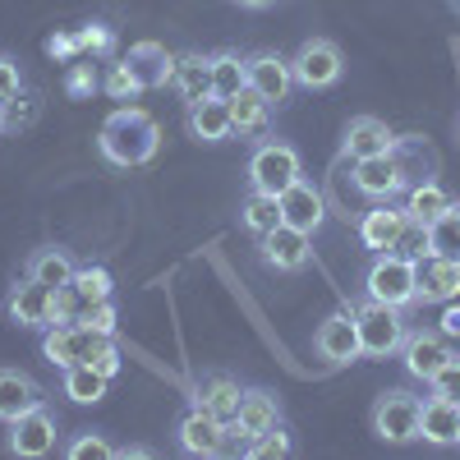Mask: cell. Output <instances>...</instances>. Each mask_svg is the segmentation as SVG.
Here are the masks:
<instances>
[{"label": "cell", "mask_w": 460, "mask_h": 460, "mask_svg": "<svg viewBox=\"0 0 460 460\" xmlns=\"http://www.w3.org/2000/svg\"><path fill=\"white\" fill-rule=\"evenodd\" d=\"M79 42H84V51H93V56H111V51H115V37H111L106 23H88V28H79Z\"/></svg>", "instance_id": "cell-44"}, {"label": "cell", "mask_w": 460, "mask_h": 460, "mask_svg": "<svg viewBox=\"0 0 460 460\" xmlns=\"http://www.w3.org/2000/svg\"><path fill=\"white\" fill-rule=\"evenodd\" d=\"M244 456H253V460H281V456H290V433L277 424V429H267V433H258L249 447H244Z\"/></svg>", "instance_id": "cell-36"}, {"label": "cell", "mask_w": 460, "mask_h": 460, "mask_svg": "<svg viewBox=\"0 0 460 460\" xmlns=\"http://www.w3.org/2000/svg\"><path fill=\"white\" fill-rule=\"evenodd\" d=\"M396 138L392 129L377 120V115H355L350 129H345V157L350 162H364V157H382V152H392Z\"/></svg>", "instance_id": "cell-22"}, {"label": "cell", "mask_w": 460, "mask_h": 460, "mask_svg": "<svg viewBox=\"0 0 460 460\" xmlns=\"http://www.w3.org/2000/svg\"><path fill=\"white\" fill-rule=\"evenodd\" d=\"M323 217H327V203H323V194L309 184V180H295L286 194H281V221L286 226H295V230H314L323 226Z\"/></svg>", "instance_id": "cell-19"}, {"label": "cell", "mask_w": 460, "mask_h": 460, "mask_svg": "<svg viewBox=\"0 0 460 460\" xmlns=\"http://www.w3.org/2000/svg\"><path fill=\"white\" fill-rule=\"evenodd\" d=\"M79 323H84V327H93V332H106V336H115V304H111V299H88Z\"/></svg>", "instance_id": "cell-42"}, {"label": "cell", "mask_w": 460, "mask_h": 460, "mask_svg": "<svg viewBox=\"0 0 460 460\" xmlns=\"http://www.w3.org/2000/svg\"><path fill=\"white\" fill-rule=\"evenodd\" d=\"M364 295L377 304H392V309H410V304H419V262H410L392 249L377 253L364 277Z\"/></svg>", "instance_id": "cell-2"}, {"label": "cell", "mask_w": 460, "mask_h": 460, "mask_svg": "<svg viewBox=\"0 0 460 460\" xmlns=\"http://www.w3.org/2000/svg\"><path fill=\"white\" fill-rule=\"evenodd\" d=\"M111 456H115V447L102 433H79L69 442V460H111Z\"/></svg>", "instance_id": "cell-40"}, {"label": "cell", "mask_w": 460, "mask_h": 460, "mask_svg": "<svg viewBox=\"0 0 460 460\" xmlns=\"http://www.w3.org/2000/svg\"><path fill=\"white\" fill-rule=\"evenodd\" d=\"M405 221H410V212H405V208H392V203H377L373 212H364V221H359V240H364V249H373V253L396 249Z\"/></svg>", "instance_id": "cell-20"}, {"label": "cell", "mask_w": 460, "mask_h": 460, "mask_svg": "<svg viewBox=\"0 0 460 460\" xmlns=\"http://www.w3.org/2000/svg\"><path fill=\"white\" fill-rule=\"evenodd\" d=\"M180 451H189V456H221V438H226V424H217V419L203 410V405H194L184 419H180Z\"/></svg>", "instance_id": "cell-21"}, {"label": "cell", "mask_w": 460, "mask_h": 460, "mask_svg": "<svg viewBox=\"0 0 460 460\" xmlns=\"http://www.w3.org/2000/svg\"><path fill=\"white\" fill-rule=\"evenodd\" d=\"M51 56H60V60H79V56H84L79 32H56V37H51Z\"/></svg>", "instance_id": "cell-46"}, {"label": "cell", "mask_w": 460, "mask_h": 460, "mask_svg": "<svg viewBox=\"0 0 460 460\" xmlns=\"http://www.w3.org/2000/svg\"><path fill=\"white\" fill-rule=\"evenodd\" d=\"M19 93H23V74H19V65H14L10 56H0V106L14 102Z\"/></svg>", "instance_id": "cell-45"}, {"label": "cell", "mask_w": 460, "mask_h": 460, "mask_svg": "<svg viewBox=\"0 0 460 460\" xmlns=\"http://www.w3.org/2000/svg\"><path fill=\"white\" fill-rule=\"evenodd\" d=\"M314 258V235L309 230H295V226H277L272 235H262V262L277 267V272H299V267H309Z\"/></svg>", "instance_id": "cell-10"}, {"label": "cell", "mask_w": 460, "mask_h": 460, "mask_svg": "<svg viewBox=\"0 0 460 460\" xmlns=\"http://www.w3.org/2000/svg\"><path fill=\"white\" fill-rule=\"evenodd\" d=\"M419 299L424 304L460 299V258H447V253L419 258Z\"/></svg>", "instance_id": "cell-13"}, {"label": "cell", "mask_w": 460, "mask_h": 460, "mask_svg": "<svg viewBox=\"0 0 460 460\" xmlns=\"http://www.w3.org/2000/svg\"><path fill=\"white\" fill-rule=\"evenodd\" d=\"M451 355H456V350H451L442 336H433V332H414V336H405V345H401L405 373H410V377H424V382H429Z\"/></svg>", "instance_id": "cell-18"}, {"label": "cell", "mask_w": 460, "mask_h": 460, "mask_svg": "<svg viewBox=\"0 0 460 460\" xmlns=\"http://www.w3.org/2000/svg\"><path fill=\"white\" fill-rule=\"evenodd\" d=\"M230 125H235V134H267V125H272V102H262L253 88L235 93L230 97Z\"/></svg>", "instance_id": "cell-27"}, {"label": "cell", "mask_w": 460, "mask_h": 460, "mask_svg": "<svg viewBox=\"0 0 460 460\" xmlns=\"http://www.w3.org/2000/svg\"><path fill=\"white\" fill-rule=\"evenodd\" d=\"M355 327H359V350L368 359H392L401 355V345H405V318L401 309H392V304H377L364 295V304H355Z\"/></svg>", "instance_id": "cell-3"}, {"label": "cell", "mask_w": 460, "mask_h": 460, "mask_svg": "<svg viewBox=\"0 0 460 460\" xmlns=\"http://www.w3.org/2000/svg\"><path fill=\"white\" fill-rule=\"evenodd\" d=\"M115 456H120V460H143L147 447H115Z\"/></svg>", "instance_id": "cell-49"}, {"label": "cell", "mask_w": 460, "mask_h": 460, "mask_svg": "<svg viewBox=\"0 0 460 460\" xmlns=\"http://www.w3.org/2000/svg\"><path fill=\"white\" fill-rule=\"evenodd\" d=\"M419 438L433 447H456L460 442V405L447 396H429L419 414Z\"/></svg>", "instance_id": "cell-23"}, {"label": "cell", "mask_w": 460, "mask_h": 460, "mask_svg": "<svg viewBox=\"0 0 460 460\" xmlns=\"http://www.w3.org/2000/svg\"><path fill=\"white\" fill-rule=\"evenodd\" d=\"M240 221L253 230V235L262 240V235H272V230L281 226V199H272V194H253L244 199V208H240Z\"/></svg>", "instance_id": "cell-31"}, {"label": "cell", "mask_w": 460, "mask_h": 460, "mask_svg": "<svg viewBox=\"0 0 460 460\" xmlns=\"http://www.w3.org/2000/svg\"><path fill=\"white\" fill-rule=\"evenodd\" d=\"M419 414H424V401L410 396V392H382L373 405V433L382 442H414L419 438Z\"/></svg>", "instance_id": "cell-6"}, {"label": "cell", "mask_w": 460, "mask_h": 460, "mask_svg": "<svg viewBox=\"0 0 460 460\" xmlns=\"http://www.w3.org/2000/svg\"><path fill=\"white\" fill-rule=\"evenodd\" d=\"M102 88H106V97H115V102H129V97H138V93H143L125 60L106 65V79H102Z\"/></svg>", "instance_id": "cell-37"}, {"label": "cell", "mask_w": 460, "mask_h": 460, "mask_svg": "<svg viewBox=\"0 0 460 460\" xmlns=\"http://www.w3.org/2000/svg\"><path fill=\"white\" fill-rule=\"evenodd\" d=\"M37 405H47L37 377H28L19 368H0V424H14L19 414H28Z\"/></svg>", "instance_id": "cell-17"}, {"label": "cell", "mask_w": 460, "mask_h": 460, "mask_svg": "<svg viewBox=\"0 0 460 460\" xmlns=\"http://www.w3.org/2000/svg\"><path fill=\"white\" fill-rule=\"evenodd\" d=\"M244 88H249V60H240L235 51H217L212 56V97L230 102Z\"/></svg>", "instance_id": "cell-29"}, {"label": "cell", "mask_w": 460, "mask_h": 460, "mask_svg": "<svg viewBox=\"0 0 460 460\" xmlns=\"http://www.w3.org/2000/svg\"><path fill=\"white\" fill-rule=\"evenodd\" d=\"M429 235H433V253L460 258V208H456V203H451L442 217L429 221Z\"/></svg>", "instance_id": "cell-33"}, {"label": "cell", "mask_w": 460, "mask_h": 460, "mask_svg": "<svg viewBox=\"0 0 460 460\" xmlns=\"http://www.w3.org/2000/svg\"><path fill=\"white\" fill-rule=\"evenodd\" d=\"M65 88H69V97H88V93L102 88V79H97V69H93L88 60H69V79H65Z\"/></svg>", "instance_id": "cell-41"}, {"label": "cell", "mask_w": 460, "mask_h": 460, "mask_svg": "<svg viewBox=\"0 0 460 460\" xmlns=\"http://www.w3.org/2000/svg\"><path fill=\"white\" fill-rule=\"evenodd\" d=\"M447 208H451V199H447V189H442L438 180H419V184H410L405 212H410L414 221H433V217H442Z\"/></svg>", "instance_id": "cell-32"}, {"label": "cell", "mask_w": 460, "mask_h": 460, "mask_svg": "<svg viewBox=\"0 0 460 460\" xmlns=\"http://www.w3.org/2000/svg\"><path fill=\"white\" fill-rule=\"evenodd\" d=\"M392 253H401V258H410V262L429 258V253H433V235H429V221H414V217H410Z\"/></svg>", "instance_id": "cell-34"}, {"label": "cell", "mask_w": 460, "mask_h": 460, "mask_svg": "<svg viewBox=\"0 0 460 460\" xmlns=\"http://www.w3.org/2000/svg\"><path fill=\"white\" fill-rule=\"evenodd\" d=\"M106 392H111V377L97 373L93 364L65 368V396H69L74 405H97V401H106Z\"/></svg>", "instance_id": "cell-28"}, {"label": "cell", "mask_w": 460, "mask_h": 460, "mask_svg": "<svg viewBox=\"0 0 460 460\" xmlns=\"http://www.w3.org/2000/svg\"><path fill=\"white\" fill-rule=\"evenodd\" d=\"M277 424H281V401H277L272 392H262V387L244 392V401H240V419H235L240 438H244V442H253L258 433L277 429Z\"/></svg>", "instance_id": "cell-25"}, {"label": "cell", "mask_w": 460, "mask_h": 460, "mask_svg": "<svg viewBox=\"0 0 460 460\" xmlns=\"http://www.w3.org/2000/svg\"><path fill=\"white\" fill-rule=\"evenodd\" d=\"M10 451L23 456V460H37V456L56 451V419H51L47 405L19 414L14 424H10Z\"/></svg>", "instance_id": "cell-11"}, {"label": "cell", "mask_w": 460, "mask_h": 460, "mask_svg": "<svg viewBox=\"0 0 460 460\" xmlns=\"http://www.w3.org/2000/svg\"><path fill=\"white\" fill-rule=\"evenodd\" d=\"M74 286H79L88 299H111V290H115L106 267H74Z\"/></svg>", "instance_id": "cell-38"}, {"label": "cell", "mask_w": 460, "mask_h": 460, "mask_svg": "<svg viewBox=\"0 0 460 460\" xmlns=\"http://www.w3.org/2000/svg\"><path fill=\"white\" fill-rule=\"evenodd\" d=\"M299 175H304L299 171V152L290 143H262L249 157V189H258V194L281 199Z\"/></svg>", "instance_id": "cell-5"}, {"label": "cell", "mask_w": 460, "mask_h": 460, "mask_svg": "<svg viewBox=\"0 0 460 460\" xmlns=\"http://www.w3.org/2000/svg\"><path fill=\"white\" fill-rule=\"evenodd\" d=\"M0 134H5V106H0Z\"/></svg>", "instance_id": "cell-51"}, {"label": "cell", "mask_w": 460, "mask_h": 460, "mask_svg": "<svg viewBox=\"0 0 460 460\" xmlns=\"http://www.w3.org/2000/svg\"><path fill=\"white\" fill-rule=\"evenodd\" d=\"M314 345L327 364H355L364 350H359V327H355V309H336L332 318L318 323L314 332Z\"/></svg>", "instance_id": "cell-8"}, {"label": "cell", "mask_w": 460, "mask_h": 460, "mask_svg": "<svg viewBox=\"0 0 460 460\" xmlns=\"http://www.w3.org/2000/svg\"><path fill=\"white\" fill-rule=\"evenodd\" d=\"M429 387H433V396H447V401L460 405V355H451V359L429 377Z\"/></svg>", "instance_id": "cell-39"}, {"label": "cell", "mask_w": 460, "mask_h": 460, "mask_svg": "<svg viewBox=\"0 0 460 460\" xmlns=\"http://www.w3.org/2000/svg\"><path fill=\"white\" fill-rule=\"evenodd\" d=\"M28 277L56 290V286H69V281H74V262H69L65 249H37V253L28 258Z\"/></svg>", "instance_id": "cell-30"}, {"label": "cell", "mask_w": 460, "mask_h": 460, "mask_svg": "<svg viewBox=\"0 0 460 460\" xmlns=\"http://www.w3.org/2000/svg\"><path fill=\"white\" fill-rule=\"evenodd\" d=\"M249 88L262 97V102H272L281 106L295 88V74H290V60L272 56V51H262V56H249Z\"/></svg>", "instance_id": "cell-15"}, {"label": "cell", "mask_w": 460, "mask_h": 460, "mask_svg": "<svg viewBox=\"0 0 460 460\" xmlns=\"http://www.w3.org/2000/svg\"><path fill=\"white\" fill-rule=\"evenodd\" d=\"M88 364H93L97 373H106L111 382H115V377H120V368H125V364H120V350H115V341L106 345V350H102V355H93Z\"/></svg>", "instance_id": "cell-47"}, {"label": "cell", "mask_w": 460, "mask_h": 460, "mask_svg": "<svg viewBox=\"0 0 460 460\" xmlns=\"http://www.w3.org/2000/svg\"><path fill=\"white\" fill-rule=\"evenodd\" d=\"M189 134L199 143H226L235 134V125H230V102H221V97L189 102Z\"/></svg>", "instance_id": "cell-24"}, {"label": "cell", "mask_w": 460, "mask_h": 460, "mask_svg": "<svg viewBox=\"0 0 460 460\" xmlns=\"http://www.w3.org/2000/svg\"><path fill=\"white\" fill-rule=\"evenodd\" d=\"M244 10H262V5H272V0H240Z\"/></svg>", "instance_id": "cell-50"}, {"label": "cell", "mask_w": 460, "mask_h": 460, "mask_svg": "<svg viewBox=\"0 0 460 460\" xmlns=\"http://www.w3.org/2000/svg\"><path fill=\"white\" fill-rule=\"evenodd\" d=\"M84 304H88V295L79 290V286H56V295H51V327L56 323H79L84 318Z\"/></svg>", "instance_id": "cell-35"}, {"label": "cell", "mask_w": 460, "mask_h": 460, "mask_svg": "<svg viewBox=\"0 0 460 460\" xmlns=\"http://www.w3.org/2000/svg\"><path fill=\"white\" fill-rule=\"evenodd\" d=\"M355 189L368 203H392L405 189V171L396 162V152H382V157H364L355 162Z\"/></svg>", "instance_id": "cell-9"}, {"label": "cell", "mask_w": 460, "mask_h": 460, "mask_svg": "<svg viewBox=\"0 0 460 460\" xmlns=\"http://www.w3.org/2000/svg\"><path fill=\"white\" fill-rule=\"evenodd\" d=\"M37 120V97L32 93H19L14 102H5V129H19V125H32Z\"/></svg>", "instance_id": "cell-43"}, {"label": "cell", "mask_w": 460, "mask_h": 460, "mask_svg": "<svg viewBox=\"0 0 460 460\" xmlns=\"http://www.w3.org/2000/svg\"><path fill=\"white\" fill-rule=\"evenodd\" d=\"M125 65H129V74L138 79V88L152 93V88H166V84H171L175 56H171L162 42H134L129 56H125Z\"/></svg>", "instance_id": "cell-16"}, {"label": "cell", "mask_w": 460, "mask_h": 460, "mask_svg": "<svg viewBox=\"0 0 460 460\" xmlns=\"http://www.w3.org/2000/svg\"><path fill=\"white\" fill-rule=\"evenodd\" d=\"M341 69H345V60H341V47L336 42H327V37H309L295 56H290V74H295V84L299 88H332L336 79H341Z\"/></svg>", "instance_id": "cell-7"}, {"label": "cell", "mask_w": 460, "mask_h": 460, "mask_svg": "<svg viewBox=\"0 0 460 460\" xmlns=\"http://www.w3.org/2000/svg\"><path fill=\"white\" fill-rule=\"evenodd\" d=\"M51 286H42V281H32V277H23L14 290H10V318L19 323V327H32V332H47L51 327Z\"/></svg>", "instance_id": "cell-14"}, {"label": "cell", "mask_w": 460, "mask_h": 460, "mask_svg": "<svg viewBox=\"0 0 460 460\" xmlns=\"http://www.w3.org/2000/svg\"><path fill=\"white\" fill-rule=\"evenodd\" d=\"M240 401H244V387L230 373H208V377H199V387H194V405H203L217 424H226V429H235Z\"/></svg>", "instance_id": "cell-12"}, {"label": "cell", "mask_w": 460, "mask_h": 460, "mask_svg": "<svg viewBox=\"0 0 460 460\" xmlns=\"http://www.w3.org/2000/svg\"><path fill=\"white\" fill-rule=\"evenodd\" d=\"M171 88L184 97V102H203L212 97V56H175V69H171Z\"/></svg>", "instance_id": "cell-26"}, {"label": "cell", "mask_w": 460, "mask_h": 460, "mask_svg": "<svg viewBox=\"0 0 460 460\" xmlns=\"http://www.w3.org/2000/svg\"><path fill=\"white\" fill-rule=\"evenodd\" d=\"M442 336H460V304L451 299L447 314H442Z\"/></svg>", "instance_id": "cell-48"}, {"label": "cell", "mask_w": 460, "mask_h": 460, "mask_svg": "<svg viewBox=\"0 0 460 460\" xmlns=\"http://www.w3.org/2000/svg\"><path fill=\"white\" fill-rule=\"evenodd\" d=\"M106 345H111L106 332H93V327H84V323H56V327H47V336H42V355H47L56 368H74V364H88L93 355H102Z\"/></svg>", "instance_id": "cell-4"}, {"label": "cell", "mask_w": 460, "mask_h": 460, "mask_svg": "<svg viewBox=\"0 0 460 460\" xmlns=\"http://www.w3.org/2000/svg\"><path fill=\"white\" fill-rule=\"evenodd\" d=\"M97 147H102V157H106L111 166L134 171V166H147L152 157H157L162 129H157V120H152L147 111H138V106H120V111H115L111 120L102 125Z\"/></svg>", "instance_id": "cell-1"}]
</instances>
